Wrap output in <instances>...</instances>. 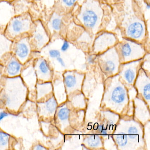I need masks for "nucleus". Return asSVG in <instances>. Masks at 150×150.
<instances>
[{
  "label": "nucleus",
  "instance_id": "nucleus-1",
  "mask_svg": "<svg viewBox=\"0 0 150 150\" xmlns=\"http://www.w3.org/2000/svg\"><path fill=\"white\" fill-rule=\"evenodd\" d=\"M129 102L128 88L120 80L118 74L108 77L105 82L103 108L121 114L127 108Z\"/></svg>",
  "mask_w": 150,
  "mask_h": 150
},
{
  "label": "nucleus",
  "instance_id": "nucleus-2",
  "mask_svg": "<svg viewBox=\"0 0 150 150\" xmlns=\"http://www.w3.org/2000/svg\"><path fill=\"white\" fill-rule=\"evenodd\" d=\"M34 21L28 12L16 15L11 19L4 30L5 35L12 41L25 35H29Z\"/></svg>",
  "mask_w": 150,
  "mask_h": 150
},
{
  "label": "nucleus",
  "instance_id": "nucleus-3",
  "mask_svg": "<svg viewBox=\"0 0 150 150\" xmlns=\"http://www.w3.org/2000/svg\"><path fill=\"white\" fill-rule=\"evenodd\" d=\"M33 51L29 35L22 36L13 41L12 53L23 65L29 61Z\"/></svg>",
  "mask_w": 150,
  "mask_h": 150
},
{
  "label": "nucleus",
  "instance_id": "nucleus-4",
  "mask_svg": "<svg viewBox=\"0 0 150 150\" xmlns=\"http://www.w3.org/2000/svg\"><path fill=\"white\" fill-rule=\"evenodd\" d=\"M34 51H40L50 41V36L43 23L41 20L34 21L29 34Z\"/></svg>",
  "mask_w": 150,
  "mask_h": 150
},
{
  "label": "nucleus",
  "instance_id": "nucleus-5",
  "mask_svg": "<svg viewBox=\"0 0 150 150\" xmlns=\"http://www.w3.org/2000/svg\"><path fill=\"white\" fill-rule=\"evenodd\" d=\"M141 60L131 61L123 63L119 66L117 74L119 79L126 87H132L134 86L135 81L141 68Z\"/></svg>",
  "mask_w": 150,
  "mask_h": 150
},
{
  "label": "nucleus",
  "instance_id": "nucleus-6",
  "mask_svg": "<svg viewBox=\"0 0 150 150\" xmlns=\"http://www.w3.org/2000/svg\"><path fill=\"white\" fill-rule=\"evenodd\" d=\"M134 88L139 98L143 100L148 106H150V74L140 68L134 84Z\"/></svg>",
  "mask_w": 150,
  "mask_h": 150
},
{
  "label": "nucleus",
  "instance_id": "nucleus-7",
  "mask_svg": "<svg viewBox=\"0 0 150 150\" xmlns=\"http://www.w3.org/2000/svg\"><path fill=\"white\" fill-rule=\"evenodd\" d=\"M0 63L3 65V72L5 76L13 78L21 75L23 64L12 52L6 56Z\"/></svg>",
  "mask_w": 150,
  "mask_h": 150
},
{
  "label": "nucleus",
  "instance_id": "nucleus-8",
  "mask_svg": "<svg viewBox=\"0 0 150 150\" xmlns=\"http://www.w3.org/2000/svg\"><path fill=\"white\" fill-rule=\"evenodd\" d=\"M37 106L40 117L44 120H48L55 117L58 102L53 95L44 100L38 101Z\"/></svg>",
  "mask_w": 150,
  "mask_h": 150
},
{
  "label": "nucleus",
  "instance_id": "nucleus-9",
  "mask_svg": "<svg viewBox=\"0 0 150 150\" xmlns=\"http://www.w3.org/2000/svg\"><path fill=\"white\" fill-rule=\"evenodd\" d=\"M33 63L38 81H51L52 71L49 62L44 58L39 57L36 59Z\"/></svg>",
  "mask_w": 150,
  "mask_h": 150
},
{
  "label": "nucleus",
  "instance_id": "nucleus-10",
  "mask_svg": "<svg viewBox=\"0 0 150 150\" xmlns=\"http://www.w3.org/2000/svg\"><path fill=\"white\" fill-rule=\"evenodd\" d=\"M125 132L128 137L129 143H133L136 144V143H139L140 140L144 141V128L143 125H140L141 124L140 122L137 121L134 122H128L125 124Z\"/></svg>",
  "mask_w": 150,
  "mask_h": 150
},
{
  "label": "nucleus",
  "instance_id": "nucleus-11",
  "mask_svg": "<svg viewBox=\"0 0 150 150\" xmlns=\"http://www.w3.org/2000/svg\"><path fill=\"white\" fill-rule=\"evenodd\" d=\"M134 116L137 121L144 125L150 121L149 107L137 96L134 100Z\"/></svg>",
  "mask_w": 150,
  "mask_h": 150
},
{
  "label": "nucleus",
  "instance_id": "nucleus-12",
  "mask_svg": "<svg viewBox=\"0 0 150 150\" xmlns=\"http://www.w3.org/2000/svg\"><path fill=\"white\" fill-rule=\"evenodd\" d=\"M15 15L13 2L0 1V29L4 30L9 21Z\"/></svg>",
  "mask_w": 150,
  "mask_h": 150
},
{
  "label": "nucleus",
  "instance_id": "nucleus-13",
  "mask_svg": "<svg viewBox=\"0 0 150 150\" xmlns=\"http://www.w3.org/2000/svg\"><path fill=\"white\" fill-rule=\"evenodd\" d=\"M101 59L100 66L105 75L110 77L117 74L120 66L119 58L105 57L104 59Z\"/></svg>",
  "mask_w": 150,
  "mask_h": 150
},
{
  "label": "nucleus",
  "instance_id": "nucleus-14",
  "mask_svg": "<svg viewBox=\"0 0 150 150\" xmlns=\"http://www.w3.org/2000/svg\"><path fill=\"white\" fill-rule=\"evenodd\" d=\"M35 90L38 101L44 100L53 95V87L51 81H38L36 85Z\"/></svg>",
  "mask_w": 150,
  "mask_h": 150
},
{
  "label": "nucleus",
  "instance_id": "nucleus-15",
  "mask_svg": "<svg viewBox=\"0 0 150 150\" xmlns=\"http://www.w3.org/2000/svg\"><path fill=\"white\" fill-rule=\"evenodd\" d=\"M13 42L5 35L4 30L0 29V62L8 54L12 52Z\"/></svg>",
  "mask_w": 150,
  "mask_h": 150
},
{
  "label": "nucleus",
  "instance_id": "nucleus-16",
  "mask_svg": "<svg viewBox=\"0 0 150 150\" xmlns=\"http://www.w3.org/2000/svg\"><path fill=\"white\" fill-rule=\"evenodd\" d=\"M120 129H115L114 135L112 136L113 140L117 147L121 149L125 148L129 145L127 134L122 126L118 125Z\"/></svg>",
  "mask_w": 150,
  "mask_h": 150
},
{
  "label": "nucleus",
  "instance_id": "nucleus-17",
  "mask_svg": "<svg viewBox=\"0 0 150 150\" xmlns=\"http://www.w3.org/2000/svg\"><path fill=\"white\" fill-rule=\"evenodd\" d=\"M70 110L64 105L57 108L55 116L57 123L60 125H68L69 122Z\"/></svg>",
  "mask_w": 150,
  "mask_h": 150
},
{
  "label": "nucleus",
  "instance_id": "nucleus-18",
  "mask_svg": "<svg viewBox=\"0 0 150 150\" xmlns=\"http://www.w3.org/2000/svg\"><path fill=\"white\" fill-rule=\"evenodd\" d=\"M83 144L90 149H99L103 147L102 137L98 135H90L84 139Z\"/></svg>",
  "mask_w": 150,
  "mask_h": 150
},
{
  "label": "nucleus",
  "instance_id": "nucleus-19",
  "mask_svg": "<svg viewBox=\"0 0 150 150\" xmlns=\"http://www.w3.org/2000/svg\"><path fill=\"white\" fill-rule=\"evenodd\" d=\"M84 25L88 28H93L96 25L98 21V16L95 12L88 9L84 11L82 16Z\"/></svg>",
  "mask_w": 150,
  "mask_h": 150
},
{
  "label": "nucleus",
  "instance_id": "nucleus-20",
  "mask_svg": "<svg viewBox=\"0 0 150 150\" xmlns=\"http://www.w3.org/2000/svg\"><path fill=\"white\" fill-rule=\"evenodd\" d=\"M144 32L143 25L138 22H135L132 23L127 29V35L133 39L140 38L143 35Z\"/></svg>",
  "mask_w": 150,
  "mask_h": 150
},
{
  "label": "nucleus",
  "instance_id": "nucleus-21",
  "mask_svg": "<svg viewBox=\"0 0 150 150\" xmlns=\"http://www.w3.org/2000/svg\"><path fill=\"white\" fill-rule=\"evenodd\" d=\"M64 84L67 92L76 90V88L78 87L79 82L75 74L66 73L64 74Z\"/></svg>",
  "mask_w": 150,
  "mask_h": 150
},
{
  "label": "nucleus",
  "instance_id": "nucleus-22",
  "mask_svg": "<svg viewBox=\"0 0 150 150\" xmlns=\"http://www.w3.org/2000/svg\"><path fill=\"white\" fill-rule=\"evenodd\" d=\"M121 55L123 59L122 64L131 62V60H135L134 52L131 46L128 43L124 44L121 46Z\"/></svg>",
  "mask_w": 150,
  "mask_h": 150
},
{
  "label": "nucleus",
  "instance_id": "nucleus-23",
  "mask_svg": "<svg viewBox=\"0 0 150 150\" xmlns=\"http://www.w3.org/2000/svg\"><path fill=\"white\" fill-rule=\"evenodd\" d=\"M11 136L6 132L0 130V150L8 149Z\"/></svg>",
  "mask_w": 150,
  "mask_h": 150
},
{
  "label": "nucleus",
  "instance_id": "nucleus-24",
  "mask_svg": "<svg viewBox=\"0 0 150 150\" xmlns=\"http://www.w3.org/2000/svg\"><path fill=\"white\" fill-rule=\"evenodd\" d=\"M62 21L60 18H53L50 22V26L52 30L54 31H59L62 28Z\"/></svg>",
  "mask_w": 150,
  "mask_h": 150
},
{
  "label": "nucleus",
  "instance_id": "nucleus-25",
  "mask_svg": "<svg viewBox=\"0 0 150 150\" xmlns=\"http://www.w3.org/2000/svg\"><path fill=\"white\" fill-rule=\"evenodd\" d=\"M49 55L50 57L52 59H57L60 57V52L57 50H51L49 51Z\"/></svg>",
  "mask_w": 150,
  "mask_h": 150
},
{
  "label": "nucleus",
  "instance_id": "nucleus-26",
  "mask_svg": "<svg viewBox=\"0 0 150 150\" xmlns=\"http://www.w3.org/2000/svg\"><path fill=\"white\" fill-rule=\"evenodd\" d=\"M69 46H70V45H69L68 42L67 41H66V40L64 41L61 47V51L63 52L67 51L69 49Z\"/></svg>",
  "mask_w": 150,
  "mask_h": 150
},
{
  "label": "nucleus",
  "instance_id": "nucleus-27",
  "mask_svg": "<svg viewBox=\"0 0 150 150\" xmlns=\"http://www.w3.org/2000/svg\"><path fill=\"white\" fill-rule=\"evenodd\" d=\"M64 4L68 7L72 6L74 5L76 0H62Z\"/></svg>",
  "mask_w": 150,
  "mask_h": 150
},
{
  "label": "nucleus",
  "instance_id": "nucleus-28",
  "mask_svg": "<svg viewBox=\"0 0 150 150\" xmlns=\"http://www.w3.org/2000/svg\"><path fill=\"white\" fill-rule=\"evenodd\" d=\"M9 115V113L6 111H2L0 112V122L4 118L8 116Z\"/></svg>",
  "mask_w": 150,
  "mask_h": 150
},
{
  "label": "nucleus",
  "instance_id": "nucleus-29",
  "mask_svg": "<svg viewBox=\"0 0 150 150\" xmlns=\"http://www.w3.org/2000/svg\"><path fill=\"white\" fill-rule=\"evenodd\" d=\"M33 149L35 150H46L47 148L41 144H37L34 146Z\"/></svg>",
  "mask_w": 150,
  "mask_h": 150
},
{
  "label": "nucleus",
  "instance_id": "nucleus-30",
  "mask_svg": "<svg viewBox=\"0 0 150 150\" xmlns=\"http://www.w3.org/2000/svg\"><path fill=\"white\" fill-rule=\"evenodd\" d=\"M3 72V66L0 63V90L1 89V86H2V74Z\"/></svg>",
  "mask_w": 150,
  "mask_h": 150
},
{
  "label": "nucleus",
  "instance_id": "nucleus-31",
  "mask_svg": "<svg viewBox=\"0 0 150 150\" xmlns=\"http://www.w3.org/2000/svg\"><path fill=\"white\" fill-rule=\"evenodd\" d=\"M56 59H57V61L60 64V65H61L62 67H65V62L64 61V60H63V59H62V58L60 57L57 58Z\"/></svg>",
  "mask_w": 150,
  "mask_h": 150
},
{
  "label": "nucleus",
  "instance_id": "nucleus-32",
  "mask_svg": "<svg viewBox=\"0 0 150 150\" xmlns=\"http://www.w3.org/2000/svg\"><path fill=\"white\" fill-rule=\"evenodd\" d=\"M88 61L89 63H93L94 62V58L93 56H90L88 58Z\"/></svg>",
  "mask_w": 150,
  "mask_h": 150
},
{
  "label": "nucleus",
  "instance_id": "nucleus-33",
  "mask_svg": "<svg viewBox=\"0 0 150 150\" xmlns=\"http://www.w3.org/2000/svg\"><path fill=\"white\" fill-rule=\"evenodd\" d=\"M146 8L149 9L150 7V4L149 3H146Z\"/></svg>",
  "mask_w": 150,
  "mask_h": 150
},
{
  "label": "nucleus",
  "instance_id": "nucleus-34",
  "mask_svg": "<svg viewBox=\"0 0 150 150\" xmlns=\"http://www.w3.org/2000/svg\"><path fill=\"white\" fill-rule=\"evenodd\" d=\"M11 1V2H13L14 0H0V1Z\"/></svg>",
  "mask_w": 150,
  "mask_h": 150
},
{
  "label": "nucleus",
  "instance_id": "nucleus-35",
  "mask_svg": "<svg viewBox=\"0 0 150 150\" xmlns=\"http://www.w3.org/2000/svg\"><path fill=\"white\" fill-rule=\"evenodd\" d=\"M25 1H28V2H32V1H35V0H25Z\"/></svg>",
  "mask_w": 150,
  "mask_h": 150
}]
</instances>
